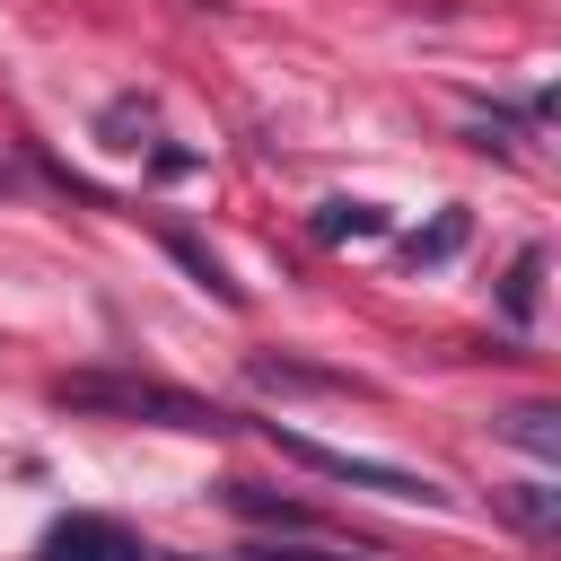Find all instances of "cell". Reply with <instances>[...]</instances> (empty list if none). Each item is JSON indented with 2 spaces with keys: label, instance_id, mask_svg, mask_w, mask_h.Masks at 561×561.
<instances>
[{
  "label": "cell",
  "instance_id": "obj_7",
  "mask_svg": "<svg viewBox=\"0 0 561 561\" xmlns=\"http://www.w3.org/2000/svg\"><path fill=\"white\" fill-rule=\"evenodd\" d=\"M500 430H508L517 447H535V456H561V412H552V403H517Z\"/></svg>",
  "mask_w": 561,
  "mask_h": 561
},
{
  "label": "cell",
  "instance_id": "obj_5",
  "mask_svg": "<svg viewBox=\"0 0 561 561\" xmlns=\"http://www.w3.org/2000/svg\"><path fill=\"white\" fill-rule=\"evenodd\" d=\"M316 237H324V245H359V237H386V210H377V202H324V210H316Z\"/></svg>",
  "mask_w": 561,
  "mask_h": 561
},
{
  "label": "cell",
  "instance_id": "obj_10",
  "mask_svg": "<svg viewBox=\"0 0 561 561\" xmlns=\"http://www.w3.org/2000/svg\"><path fill=\"white\" fill-rule=\"evenodd\" d=\"M456 245H465V210H447V219H438V228H421V237H412V245H403V263H447V254H456Z\"/></svg>",
  "mask_w": 561,
  "mask_h": 561
},
{
  "label": "cell",
  "instance_id": "obj_6",
  "mask_svg": "<svg viewBox=\"0 0 561 561\" xmlns=\"http://www.w3.org/2000/svg\"><path fill=\"white\" fill-rule=\"evenodd\" d=\"M149 131H158V114H149L140 96H114V105H105V149L131 158V149H149Z\"/></svg>",
  "mask_w": 561,
  "mask_h": 561
},
{
  "label": "cell",
  "instance_id": "obj_2",
  "mask_svg": "<svg viewBox=\"0 0 561 561\" xmlns=\"http://www.w3.org/2000/svg\"><path fill=\"white\" fill-rule=\"evenodd\" d=\"M272 447H280V456H298V465H307V473H324V482H351V491H386V500H421V508H438V500H447V491H438L430 473H412V465L351 456V447H324V438L280 430V421H272Z\"/></svg>",
  "mask_w": 561,
  "mask_h": 561
},
{
  "label": "cell",
  "instance_id": "obj_3",
  "mask_svg": "<svg viewBox=\"0 0 561 561\" xmlns=\"http://www.w3.org/2000/svg\"><path fill=\"white\" fill-rule=\"evenodd\" d=\"M35 561H149V552H140V535H131V526L70 508V517H53V526H44Z\"/></svg>",
  "mask_w": 561,
  "mask_h": 561
},
{
  "label": "cell",
  "instance_id": "obj_9",
  "mask_svg": "<svg viewBox=\"0 0 561 561\" xmlns=\"http://www.w3.org/2000/svg\"><path fill=\"white\" fill-rule=\"evenodd\" d=\"M500 508H508L526 535H552V526H561V500H552L543 482H517V491H500Z\"/></svg>",
  "mask_w": 561,
  "mask_h": 561
},
{
  "label": "cell",
  "instance_id": "obj_8",
  "mask_svg": "<svg viewBox=\"0 0 561 561\" xmlns=\"http://www.w3.org/2000/svg\"><path fill=\"white\" fill-rule=\"evenodd\" d=\"M167 254H175V263H184V272H193V280H202V289H210L219 307H237V298H245V289H237V280L219 272V254H202L193 237H167Z\"/></svg>",
  "mask_w": 561,
  "mask_h": 561
},
{
  "label": "cell",
  "instance_id": "obj_4",
  "mask_svg": "<svg viewBox=\"0 0 561 561\" xmlns=\"http://www.w3.org/2000/svg\"><path fill=\"white\" fill-rule=\"evenodd\" d=\"M535 307H543V245H517V263H508V280H500V316L526 333Z\"/></svg>",
  "mask_w": 561,
  "mask_h": 561
},
{
  "label": "cell",
  "instance_id": "obj_1",
  "mask_svg": "<svg viewBox=\"0 0 561 561\" xmlns=\"http://www.w3.org/2000/svg\"><path fill=\"white\" fill-rule=\"evenodd\" d=\"M53 403L61 412H96V421H149V430H228L219 403L184 394V386H158V377H123V368H79V377H53Z\"/></svg>",
  "mask_w": 561,
  "mask_h": 561
},
{
  "label": "cell",
  "instance_id": "obj_11",
  "mask_svg": "<svg viewBox=\"0 0 561 561\" xmlns=\"http://www.w3.org/2000/svg\"><path fill=\"white\" fill-rule=\"evenodd\" d=\"M228 500L245 508V517H280V526H316L298 500H272V491H254V482H228Z\"/></svg>",
  "mask_w": 561,
  "mask_h": 561
}]
</instances>
